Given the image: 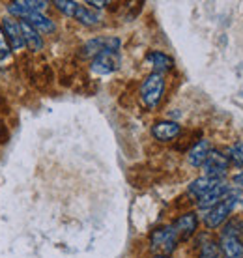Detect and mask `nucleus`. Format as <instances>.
Here are the masks:
<instances>
[{
	"mask_svg": "<svg viewBox=\"0 0 243 258\" xmlns=\"http://www.w3.org/2000/svg\"><path fill=\"white\" fill-rule=\"evenodd\" d=\"M141 101L148 110H154L165 94V75L152 71L141 84Z\"/></svg>",
	"mask_w": 243,
	"mask_h": 258,
	"instance_id": "1",
	"label": "nucleus"
},
{
	"mask_svg": "<svg viewBox=\"0 0 243 258\" xmlns=\"http://www.w3.org/2000/svg\"><path fill=\"white\" fill-rule=\"evenodd\" d=\"M219 249L223 258H243V232L237 228L236 221L224 225L219 238Z\"/></svg>",
	"mask_w": 243,
	"mask_h": 258,
	"instance_id": "2",
	"label": "nucleus"
},
{
	"mask_svg": "<svg viewBox=\"0 0 243 258\" xmlns=\"http://www.w3.org/2000/svg\"><path fill=\"white\" fill-rule=\"evenodd\" d=\"M178 234L176 230L170 226H159V228H155L154 232L150 234V247L154 249L155 252H159V254H168L170 256V252L178 247Z\"/></svg>",
	"mask_w": 243,
	"mask_h": 258,
	"instance_id": "3",
	"label": "nucleus"
},
{
	"mask_svg": "<svg viewBox=\"0 0 243 258\" xmlns=\"http://www.w3.org/2000/svg\"><path fill=\"white\" fill-rule=\"evenodd\" d=\"M236 206H237V195L232 193L230 197H226L224 200H221L217 206H213L211 210H208V213H206V217H204L206 226L213 230V228H219L221 225H224Z\"/></svg>",
	"mask_w": 243,
	"mask_h": 258,
	"instance_id": "4",
	"label": "nucleus"
},
{
	"mask_svg": "<svg viewBox=\"0 0 243 258\" xmlns=\"http://www.w3.org/2000/svg\"><path fill=\"white\" fill-rule=\"evenodd\" d=\"M122 41L116 36H99V38L88 39L81 47V56L83 58H96L101 52H118Z\"/></svg>",
	"mask_w": 243,
	"mask_h": 258,
	"instance_id": "5",
	"label": "nucleus"
},
{
	"mask_svg": "<svg viewBox=\"0 0 243 258\" xmlns=\"http://www.w3.org/2000/svg\"><path fill=\"white\" fill-rule=\"evenodd\" d=\"M230 167V159L228 155H224L219 150H211L208 159L204 161L202 168H204V176H211V178H221L223 180L226 176V170Z\"/></svg>",
	"mask_w": 243,
	"mask_h": 258,
	"instance_id": "6",
	"label": "nucleus"
},
{
	"mask_svg": "<svg viewBox=\"0 0 243 258\" xmlns=\"http://www.w3.org/2000/svg\"><path fill=\"white\" fill-rule=\"evenodd\" d=\"M0 28L6 36L8 43L12 47V51L19 52L25 49V38H23V32H21V25L19 21H15L13 17H4L0 21Z\"/></svg>",
	"mask_w": 243,
	"mask_h": 258,
	"instance_id": "7",
	"label": "nucleus"
},
{
	"mask_svg": "<svg viewBox=\"0 0 243 258\" xmlns=\"http://www.w3.org/2000/svg\"><path fill=\"white\" fill-rule=\"evenodd\" d=\"M120 68V54L118 52H101L92 58L90 70L96 75H110Z\"/></svg>",
	"mask_w": 243,
	"mask_h": 258,
	"instance_id": "8",
	"label": "nucleus"
},
{
	"mask_svg": "<svg viewBox=\"0 0 243 258\" xmlns=\"http://www.w3.org/2000/svg\"><path fill=\"white\" fill-rule=\"evenodd\" d=\"M45 8H47L45 0H15V2L8 4V13L13 17H21V21H23L36 12L41 13Z\"/></svg>",
	"mask_w": 243,
	"mask_h": 258,
	"instance_id": "9",
	"label": "nucleus"
},
{
	"mask_svg": "<svg viewBox=\"0 0 243 258\" xmlns=\"http://www.w3.org/2000/svg\"><path fill=\"white\" fill-rule=\"evenodd\" d=\"M172 228L176 230L179 239H189L193 234L197 232V228H199V217H197V213L195 212L181 213L178 219L172 223Z\"/></svg>",
	"mask_w": 243,
	"mask_h": 258,
	"instance_id": "10",
	"label": "nucleus"
},
{
	"mask_svg": "<svg viewBox=\"0 0 243 258\" xmlns=\"http://www.w3.org/2000/svg\"><path fill=\"white\" fill-rule=\"evenodd\" d=\"M181 133V125L174 120H159L152 125V135L155 141L159 142H170Z\"/></svg>",
	"mask_w": 243,
	"mask_h": 258,
	"instance_id": "11",
	"label": "nucleus"
},
{
	"mask_svg": "<svg viewBox=\"0 0 243 258\" xmlns=\"http://www.w3.org/2000/svg\"><path fill=\"white\" fill-rule=\"evenodd\" d=\"M230 195H232V185H228L226 181H223L221 185H217L215 189H211L210 193H206L202 199H199L197 204H199L200 210H206V212H208V210H211L213 206H217L221 200H224L226 197H230Z\"/></svg>",
	"mask_w": 243,
	"mask_h": 258,
	"instance_id": "12",
	"label": "nucleus"
},
{
	"mask_svg": "<svg viewBox=\"0 0 243 258\" xmlns=\"http://www.w3.org/2000/svg\"><path fill=\"white\" fill-rule=\"evenodd\" d=\"M224 180L221 178H211V176H200L197 180H193L189 183V189H187V193L191 195L193 199H202L206 193H210L211 189H215L217 185H221Z\"/></svg>",
	"mask_w": 243,
	"mask_h": 258,
	"instance_id": "13",
	"label": "nucleus"
},
{
	"mask_svg": "<svg viewBox=\"0 0 243 258\" xmlns=\"http://www.w3.org/2000/svg\"><path fill=\"white\" fill-rule=\"evenodd\" d=\"M211 150L213 148H211L210 141H208V139H200V141L197 142V144H193L191 150L187 152V161H189V165H191V167H202Z\"/></svg>",
	"mask_w": 243,
	"mask_h": 258,
	"instance_id": "14",
	"label": "nucleus"
},
{
	"mask_svg": "<svg viewBox=\"0 0 243 258\" xmlns=\"http://www.w3.org/2000/svg\"><path fill=\"white\" fill-rule=\"evenodd\" d=\"M21 25V32H23V38H25V45L34 52H39L43 49V38H41V34L30 26L26 21H19Z\"/></svg>",
	"mask_w": 243,
	"mask_h": 258,
	"instance_id": "15",
	"label": "nucleus"
},
{
	"mask_svg": "<svg viewBox=\"0 0 243 258\" xmlns=\"http://www.w3.org/2000/svg\"><path fill=\"white\" fill-rule=\"evenodd\" d=\"M146 62L157 73H165V71H170L174 68V58L163 51H150L146 54Z\"/></svg>",
	"mask_w": 243,
	"mask_h": 258,
	"instance_id": "16",
	"label": "nucleus"
},
{
	"mask_svg": "<svg viewBox=\"0 0 243 258\" xmlns=\"http://www.w3.org/2000/svg\"><path fill=\"white\" fill-rule=\"evenodd\" d=\"M23 21H26L30 26H34L39 34H52L54 30H56L54 21L49 19L47 15H43V13H39V12L32 13V15H28V17H26V19H23Z\"/></svg>",
	"mask_w": 243,
	"mask_h": 258,
	"instance_id": "17",
	"label": "nucleus"
},
{
	"mask_svg": "<svg viewBox=\"0 0 243 258\" xmlns=\"http://www.w3.org/2000/svg\"><path fill=\"white\" fill-rule=\"evenodd\" d=\"M73 19L79 21V23H81V25H84V26H96V25H99L101 15H99L96 10H92V8L81 6V4H79L77 10H75Z\"/></svg>",
	"mask_w": 243,
	"mask_h": 258,
	"instance_id": "18",
	"label": "nucleus"
},
{
	"mask_svg": "<svg viewBox=\"0 0 243 258\" xmlns=\"http://www.w3.org/2000/svg\"><path fill=\"white\" fill-rule=\"evenodd\" d=\"M200 258H223L219 243L211 241V239H206L204 243L200 245Z\"/></svg>",
	"mask_w": 243,
	"mask_h": 258,
	"instance_id": "19",
	"label": "nucleus"
},
{
	"mask_svg": "<svg viewBox=\"0 0 243 258\" xmlns=\"http://www.w3.org/2000/svg\"><path fill=\"white\" fill-rule=\"evenodd\" d=\"M54 8H56L60 13H64L68 17H73L75 15V10H77L79 2H73V0H54L52 2Z\"/></svg>",
	"mask_w": 243,
	"mask_h": 258,
	"instance_id": "20",
	"label": "nucleus"
},
{
	"mask_svg": "<svg viewBox=\"0 0 243 258\" xmlns=\"http://www.w3.org/2000/svg\"><path fill=\"white\" fill-rule=\"evenodd\" d=\"M12 56V47L8 43L6 36L2 32V28H0V62H6L8 58Z\"/></svg>",
	"mask_w": 243,
	"mask_h": 258,
	"instance_id": "21",
	"label": "nucleus"
},
{
	"mask_svg": "<svg viewBox=\"0 0 243 258\" xmlns=\"http://www.w3.org/2000/svg\"><path fill=\"white\" fill-rule=\"evenodd\" d=\"M109 4H110V2H105V0H103V2H94V0H90V2H88V6H92L94 10H101V8L109 6Z\"/></svg>",
	"mask_w": 243,
	"mask_h": 258,
	"instance_id": "22",
	"label": "nucleus"
},
{
	"mask_svg": "<svg viewBox=\"0 0 243 258\" xmlns=\"http://www.w3.org/2000/svg\"><path fill=\"white\" fill-rule=\"evenodd\" d=\"M234 150L241 155V159H243V142H236V144H234Z\"/></svg>",
	"mask_w": 243,
	"mask_h": 258,
	"instance_id": "23",
	"label": "nucleus"
},
{
	"mask_svg": "<svg viewBox=\"0 0 243 258\" xmlns=\"http://www.w3.org/2000/svg\"><path fill=\"white\" fill-rule=\"evenodd\" d=\"M234 183H236V185H239V187H243V174L234 176Z\"/></svg>",
	"mask_w": 243,
	"mask_h": 258,
	"instance_id": "24",
	"label": "nucleus"
},
{
	"mask_svg": "<svg viewBox=\"0 0 243 258\" xmlns=\"http://www.w3.org/2000/svg\"><path fill=\"white\" fill-rule=\"evenodd\" d=\"M154 258H170V256H168V254H155Z\"/></svg>",
	"mask_w": 243,
	"mask_h": 258,
	"instance_id": "25",
	"label": "nucleus"
}]
</instances>
